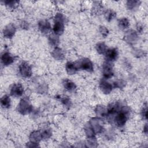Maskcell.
I'll return each mask as SVG.
<instances>
[{
    "instance_id": "5bb4252c",
    "label": "cell",
    "mask_w": 148,
    "mask_h": 148,
    "mask_svg": "<svg viewBox=\"0 0 148 148\" xmlns=\"http://www.w3.org/2000/svg\"><path fill=\"white\" fill-rule=\"evenodd\" d=\"M64 25L65 22L60 20H54V25L53 27V33L57 35H61L64 31Z\"/></svg>"
},
{
    "instance_id": "44dd1931",
    "label": "cell",
    "mask_w": 148,
    "mask_h": 148,
    "mask_svg": "<svg viewBox=\"0 0 148 148\" xmlns=\"http://www.w3.org/2000/svg\"><path fill=\"white\" fill-rule=\"evenodd\" d=\"M117 23H118V27H119V28L123 30L127 29L130 25V21L126 17H122L120 18L118 20Z\"/></svg>"
},
{
    "instance_id": "f35d334b",
    "label": "cell",
    "mask_w": 148,
    "mask_h": 148,
    "mask_svg": "<svg viewBox=\"0 0 148 148\" xmlns=\"http://www.w3.org/2000/svg\"><path fill=\"white\" fill-rule=\"evenodd\" d=\"M143 132L146 135H147V124H146L145 125V126L143 127Z\"/></svg>"
},
{
    "instance_id": "e575fe53",
    "label": "cell",
    "mask_w": 148,
    "mask_h": 148,
    "mask_svg": "<svg viewBox=\"0 0 148 148\" xmlns=\"http://www.w3.org/2000/svg\"><path fill=\"white\" fill-rule=\"evenodd\" d=\"M141 116L143 117V119L147 120V106H145V107H143L141 111Z\"/></svg>"
},
{
    "instance_id": "f546056e",
    "label": "cell",
    "mask_w": 148,
    "mask_h": 148,
    "mask_svg": "<svg viewBox=\"0 0 148 148\" xmlns=\"http://www.w3.org/2000/svg\"><path fill=\"white\" fill-rule=\"evenodd\" d=\"M60 99L61 100V102L62 104L67 109H69L71 106H72V102L71 99L66 97H61L60 98Z\"/></svg>"
},
{
    "instance_id": "4dcf8cb0",
    "label": "cell",
    "mask_w": 148,
    "mask_h": 148,
    "mask_svg": "<svg viewBox=\"0 0 148 148\" xmlns=\"http://www.w3.org/2000/svg\"><path fill=\"white\" fill-rule=\"evenodd\" d=\"M97 143H98V142H97V140L95 136L87 138L86 144L87 145L88 147H97V145H98Z\"/></svg>"
},
{
    "instance_id": "7a4b0ae2",
    "label": "cell",
    "mask_w": 148,
    "mask_h": 148,
    "mask_svg": "<svg viewBox=\"0 0 148 148\" xmlns=\"http://www.w3.org/2000/svg\"><path fill=\"white\" fill-rule=\"evenodd\" d=\"M17 111L23 115L28 114L32 111V106L31 105L28 98H22L17 107Z\"/></svg>"
},
{
    "instance_id": "ffe728a7",
    "label": "cell",
    "mask_w": 148,
    "mask_h": 148,
    "mask_svg": "<svg viewBox=\"0 0 148 148\" xmlns=\"http://www.w3.org/2000/svg\"><path fill=\"white\" fill-rule=\"evenodd\" d=\"M62 84L64 88L68 91H73L76 88L75 83L68 79H65L63 80Z\"/></svg>"
},
{
    "instance_id": "ac0fdd59",
    "label": "cell",
    "mask_w": 148,
    "mask_h": 148,
    "mask_svg": "<svg viewBox=\"0 0 148 148\" xmlns=\"http://www.w3.org/2000/svg\"><path fill=\"white\" fill-rule=\"evenodd\" d=\"M141 2L137 0H129L126 2L127 8L131 11H135L139 7Z\"/></svg>"
},
{
    "instance_id": "d590c367",
    "label": "cell",
    "mask_w": 148,
    "mask_h": 148,
    "mask_svg": "<svg viewBox=\"0 0 148 148\" xmlns=\"http://www.w3.org/2000/svg\"><path fill=\"white\" fill-rule=\"evenodd\" d=\"M20 27L22 29H27L29 27V25H28V24L27 21H21V23H20Z\"/></svg>"
},
{
    "instance_id": "83f0119b",
    "label": "cell",
    "mask_w": 148,
    "mask_h": 148,
    "mask_svg": "<svg viewBox=\"0 0 148 148\" xmlns=\"http://www.w3.org/2000/svg\"><path fill=\"white\" fill-rule=\"evenodd\" d=\"M84 132L87 138L95 136L96 134L88 123L84 127Z\"/></svg>"
},
{
    "instance_id": "484cf974",
    "label": "cell",
    "mask_w": 148,
    "mask_h": 148,
    "mask_svg": "<svg viewBox=\"0 0 148 148\" xmlns=\"http://www.w3.org/2000/svg\"><path fill=\"white\" fill-rule=\"evenodd\" d=\"M2 3H3L4 5L8 8H9V9H15L16 8H17L20 2L18 1H9V0H6V1H2Z\"/></svg>"
},
{
    "instance_id": "cb8c5ba5",
    "label": "cell",
    "mask_w": 148,
    "mask_h": 148,
    "mask_svg": "<svg viewBox=\"0 0 148 148\" xmlns=\"http://www.w3.org/2000/svg\"><path fill=\"white\" fill-rule=\"evenodd\" d=\"M92 11L94 14H100L103 12V8L99 2H95L92 8Z\"/></svg>"
},
{
    "instance_id": "52a82bcc",
    "label": "cell",
    "mask_w": 148,
    "mask_h": 148,
    "mask_svg": "<svg viewBox=\"0 0 148 148\" xmlns=\"http://www.w3.org/2000/svg\"><path fill=\"white\" fill-rule=\"evenodd\" d=\"M125 41L130 45H134L137 42L139 37L138 32L134 29L128 30L124 35Z\"/></svg>"
},
{
    "instance_id": "f1b7e54d",
    "label": "cell",
    "mask_w": 148,
    "mask_h": 148,
    "mask_svg": "<svg viewBox=\"0 0 148 148\" xmlns=\"http://www.w3.org/2000/svg\"><path fill=\"white\" fill-rule=\"evenodd\" d=\"M40 132H41L42 139H47L50 138L52 134L51 130L49 128H47V127L45 128L43 130H42Z\"/></svg>"
},
{
    "instance_id": "74e56055",
    "label": "cell",
    "mask_w": 148,
    "mask_h": 148,
    "mask_svg": "<svg viewBox=\"0 0 148 148\" xmlns=\"http://www.w3.org/2000/svg\"><path fill=\"white\" fill-rule=\"evenodd\" d=\"M27 146L29 147H38L39 145L37 143H34L29 142V143H27Z\"/></svg>"
},
{
    "instance_id": "8d00e7d4",
    "label": "cell",
    "mask_w": 148,
    "mask_h": 148,
    "mask_svg": "<svg viewBox=\"0 0 148 148\" xmlns=\"http://www.w3.org/2000/svg\"><path fill=\"white\" fill-rule=\"evenodd\" d=\"M136 28L138 30V32L139 33H141L143 30V26L140 23H138L136 25Z\"/></svg>"
},
{
    "instance_id": "9a60e30c",
    "label": "cell",
    "mask_w": 148,
    "mask_h": 148,
    "mask_svg": "<svg viewBox=\"0 0 148 148\" xmlns=\"http://www.w3.org/2000/svg\"><path fill=\"white\" fill-rule=\"evenodd\" d=\"M51 56L57 61H62L65 58L64 51L60 47H56L51 52Z\"/></svg>"
},
{
    "instance_id": "4fadbf2b",
    "label": "cell",
    "mask_w": 148,
    "mask_h": 148,
    "mask_svg": "<svg viewBox=\"0 0 148 148\" xmlns=\"http://www.w3.org/2000/svg\"><path fill=\"white\" fill-rule=\"evenodd\" d=\"M1 60L2 65L7 66L13 63L14 61V58L10 53L5 51L2 54Z\"/></svg>"
},
{
    "instance_id": "4316f807",
    "label": "cell",
    "mask_w": 148,
    "mask_h": 148,
    "mask_svg": "<svg viewBox=\"0 0 148 148\" xmlns=\"http://www.w3.org/2000/svg\"><path fill=\"white\" fill-rule=\"evenodd\" d=\"M95 49L99 54H103L107 50V46L104 42H100L96 44Z\"/></svg>"
},
{
    "instance_id": "8fae6325",
    "label": "cell",
    "mask_w": 148,
    "mask_h": 148,
    "mask_svg": "<svg viewBox=\"0 0 148 148\" xmlns=\"http://www.w3.org/2000/svg\"><path fill=\"white\" fill-rule=\"evenodd\" d=\"M38 29L43 34H47L51 30V24L47 20H41L38 23Z\"/></svg>"
},
{
    "instance_id": "d6986e66",
    "label": "cell",
    "mask_w": 148,
    "mask_h": 148,
    "mask_svg": "<svg viewBox=\"0 0 148 148\" xmlns=\"http://www.w3.org/2000/svg\"><path fill=\"white\" fill-rule=\"evenodd\" d=\"M65 70L68 75H73L76 73L78 69L75 63L69 61L65 64Z\"/></svg>"
},
{
    "instance_id": "e0dca14e",
    "label": "cell",
    "mask_w": 148,
    "mask_h": 148,
    "mask_svg": "<svg viewBox=\"0 0 148 148\" xmlns=\"http://www.w3.org/2000/svg\"><path fill=\"white\" fill-rule=\"evenodd\" d=\"M29 142L39 144L41 140H42V137L41 135V132L40 131H34L29 134Z\"/></svg>"
},
{
    "instance_id": "8992f818",
    "label": "cell",
    "mask_w": 148,
    "mask_h": 148,
    "mask_svg": "<svg viewBox=\"0 0 148 148\" xmlns=\"http://www.w3.org/2000/svg\"><path fill=\"white\" fill-rule=\"evenodd\" d=\"M18 71L20 75L25 78H29L32 75L31 67L28 62L25 61H23L20 64Z\"/></svg>"
},
{
    "instance_id": "5b68a950",
    "label": "cell",
    "mask_w": 148,
    "mask_h": 148,
    "mask_svg": "<svg viewBox=\"0 0 148 148\" xmlns=\"http://www.w3.org/2000/svg\"><path fill=\"white\" fill-rule=\"evenodd\" d=\"M88 123L90 124L91 127L92 128L95 134H101L104 130L103 123L101 119V118H99L97 117L91 118L90 120Z\"/></svg>"
},
{
    "instance_id": "6da1fadb",
    "label": "cell",
    "mask_w": 148,
    "mask_h": 148,
    "mask_svg": "<svg viewBox=\"0 0 148 148\" xmlns=\"http://www.w3.org/2000/svg\"><path fill=\"white\" fill-rule=\"evenodd\" d=\"M130 114V109L128 106L124 104L121 109L116 113L113 117V120L117 126L119 127H123L127 121Z\"/></svg>"
},
{
    "instance_id": "7402d4cb",
    "label": "cell",
    "mask_w": 148,
    "mask_h": 148,
    "mask_svg": "<svg viewBox=\"0 0 148 148\" xmlns=\"http://www.w3.org/2000/svg\"><path fill=\"white\" fill-rule=\"evenodd\" d=\"M1 105L3 109H8L11 105V100L9 96L8 95H4L1 98Z\"/></svg>"
},
{
    "instance_id": "9c48e42d",
    "label": "cell",
    "mask_w": 148,
    "mask_h": 148,
    "mask_svg": "<svg viewBox=\"0 0 148 148\" xmlns=\"http://www.w3.org/2000/svg\"><path fill=\"white\" fill-rule=\"evenodd\" d=\"M104 54L106 61L113 62L118 58L119 51L116 48H110L106 50Z\"/></svg>"
},
{
    "instance_id": "d4e9b609",
    "label": "cell",
    "mask_w": 148,
    "mask_h": 148,
    "mask_svg": "<svg viewBox=\"0 0 148 148\" xmlns=\"http://www.w3.org/2000/svg\"><path fill=\"white\" fill-rule=\"evenodd\" d=\"M104 16L105 19L110 22L115 18L116 17V13L111 9H108L104 12Z\"/></svg>"
},
{
    "instance_id": "ba28073f",
    "label": "cell",
    "mask_w": 148,
    "mask_h": 148,
    "mask_svg": "<svg viewBox=\"0 0 148 148\" xmlns=\"http://www.w3.org/2000/svg\"><path fill=\"white\" fill-rule=\"evenodd\" d=\"M24 93V87L20 83H14L10 88V94L13 97L18 98L21 97Z\"/></svg>"
},
{
    "instance_id": "3957f363",
    "label": "cell",
    "mask_w": 148,
    "mask_h": 148,
    "mask_svg": "<svg viewBox=\"0 0 148 148\" xmlns=\"http://www.w3.org/2000/svg\"><path fill=\"white\" fill-rule=\"evenodd\" d=\"M77 69H82L88 72H91L94 70V65L92 61L87 58H84L75 62Z\"/></svg>"
},
{
    "instance_id": "836d02e7",
    "label": "cell",
    "mask_w": 148,
    "mask_h": 148,
    "mask_svg": "<svg viewBox=\"0 0 148 148\" xmlns=\"http://www.w3.org/2000/svg\"><path fill=\"white\" fill-rule=\"evenodd\" d=\"M133 52H134V55L135 56H136L137 57H140L144 55V53H143V50L138 49H134Z\"/></svg>"
},
{
    "instance_id": "277c9868",
    "label": "cell",
    "mask_w": 148,
    "mask_h": 148,
    "mask_svg": "<svg viewBox=\"0 0 148 148\" xmlns=\"http://www.w3.org/2000/svg\"><path fill=\"white\" fill-rule=\"evenodd\" d=\"M102 73L103 78L105 79L112 77L114 75L113 63L112 62L105 61L102 64Z\"/></svg>"
},
{
    "instance_id": "30bf717a",
    "label": "cell",
    "mask_w": 148,
    "mask_h": 148,
    "mask_svg": "<svg viewBox=\"0 0 148 148\" xmlns=\"http://www.w3.org/2000/svg\"><path fill=\"white\" fill-rule=\"evenodd\" d=\"M16 32V28L15 25L12 23H10L4 27L3 29V35L5 38L11 39L14 36Z\"/></svg>"
},
{
    "instance_id": "7c38bea8",
    "label": "cell",
    "mask_w": 148,
    "mask_h": 148,
    "mask_svg": "<svg viewBox=\"0 0 148 148\" xmlns=\"http://www.w3.org/2000/svg\"><path fill=\"white\" fill-rule=\"evenodd\" d=\"M113 86L106 79H102L99 82V88L101 91L105 94H110L113 90Z\"/></svg>"
},
{
    "instance_id": "1f68e13d",
    "label": "cell",
    "mask_w": 148,
    "mask_h": 148,
    "mask_svg": "<svg viewBox=\"0 0 148 148\" xmlns=\"http://www.w3.org/2000/svg\"><path fill=\"white\" fill-rule=\"evenodd\" d=\"M99 32L103 38L107 37L109 33V29L107 28V27L103 25H100L99 27Z\"/></svg>"
},
{
    "instance_id": "d6a6232c",
    "label": "cell",
    "mask_w": 148,
    "mask_h": 148,
    "mask_svg": "<svg viewBox=\"0 0 148 148\" xmlns=\"http://www.w3.org/2000/svg\"><path fill=\"white\" fill-rule=\"evenodd\" d=\"M125 83H126V82L124 80L120 79L117 81H115L113 83V85H112V86H113V87H114V88H122L125 87Z\"/></svg>"
},
{
    "instance_id": "603a6c76",
    "label": "cell",
    "mask_w": 148,
    "mask_h": 148,
    "mask_svg": "<svg viewBox=\"0 0 148 148\" xmlns=\"http://www.w3.org/2000/svg\"><path fill=\"white\" fill-rule=\"evenodd\" d=\"M60 42V38L58 35L53 33L50 34L49 36V42L50 45L56 47H57Z\"/></svg>"
},
{
    "instance_id": "2e32d148",
    "label": "cell",
    "mask_w": 148,
    "mask_h": 148,
    "mask_svg": "<svg viewBox=\"0 0 148 148\" xmlns=\"http://www.w3.org/2000/svg\"><path fill=\"white\" fill-rule=\"evenodd\" d=\"M95 113L97 117L103 118L106 116L107 109L106 107L103 105H98L94 109Z\"/></svg>"
}]
</instances>
